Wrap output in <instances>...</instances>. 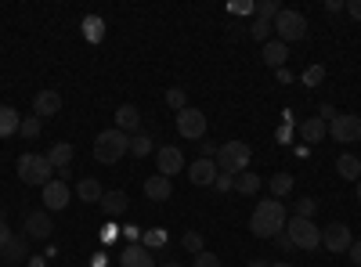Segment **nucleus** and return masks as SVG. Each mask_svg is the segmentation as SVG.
I'll return each instance as SVG.
<instances>
[{
	"label": "nucleus",
	"instance_id": "1",
	"mask_svg": "<svg viewBox=\"0 0 361 267\" xmlns=\"http://www.w3.org/2000/svg\"><path fill=\"white\" fill-rule=\"evenodd\" d=\"M286 206L279 199H264L257 202V210L250 217V231L257 235V239H279V235L286 231Z\"/></svg>",
	"mask_w": 361,
	"mask_h": 267
},
{
	"label": "nucleus",
	"instance_id": "2",
	"mask_svg": "<svg viewBox=\"0 0 361 267\" xmlns=\"http://www.w3.org/2000/svg\"><path fill=\"white\" fill-rule=\"evenodd\" d=\"M127 152H130V134H123V130L109 127V130H102V134L94 137V159H98L102 166L119 163Z\"/></svg>",
	"mask_w": 361,
	"mask_h": 267
},
{
	"label": "nucleus",
	"instance_id": "3",
	"mask_svg": "<svg viewBox=\"0 0 361 267\" xmlns=\"http://www.w3.org/2000/svg\"><path fill=\"white\" fill-rule=\"evenodd\" d=\"M250 159H253V148L246 141H224L217 148V156H214L217 170L228 173V177H238L243 170H250Z\"/></svg>",
	"mask_w": 361,
	"mask_h": 267
},
{
	"label": "nucleus",
	"instance_id": "4",
	"mask_svg": "<svg viewBox=\"0 0 361 267\" xmlns=\"http://www.w3.org/2000/svg\"><path fill=\"white\" fill-rule=\"evenodd\" d=\"M18 181L22 185H33V188H44V185H51L54 181V166L47 163V156H40V152H25V156H18Z\"/></svg>",
	"mask_w": 361,
	"mask_h": 267
},
{
	"label": "nucleus",
	"instance_id": "5",
	"mask_svg": "<svg viewBox=\"0 0 361 267\" xmlns=\"http://www.w3.org/2000/svg\"><path fill=\"white\" fill-rule=\"evenodd\" d=\"M286 239L293 242V249H318L322 246V228L307 217H293V221H286Z\"/></svg>",
	"mask_w": 361,
	"mask_h": 267
},
{
	"label": "nucleus",
	"instance_id": "6",
	"mask_svg": "<svg viewBox=\"0 0 361 267\" xmlns=\"http://www.w3.org/2000/svg\"><path fill=\"white\" fill-rule=\"evenodd\" d=\"M271 25H275V33H279V40H282L286 47H289V44H300V40L307 37V18L300 15V11H289V8H282L279 18L271 22Z\"/></svg>",
	"mask_w": 361,
	"mask_h": 267
},
{
	"label": "nucleus",
	"instance_id": "7",
	"mask_svg": "<svg viewBox=\"0 0 361 267\" xmlns=\"http://www.w3.org/2000/svg\"><path fill=\"white\" fill-rule=\"evenodd\" d=\"M173 127H177V134L185 137V141H202V134H206V112L202 108H192V105L180 108Z\"/></svg>",
	"mask_w": 361,
	"mask_h": 267
},
{
	"label": "nucleus",
	"instance_id": "8",
	"mask_svg": "<svg viewBox=\"0 0 361 267\" xmlns=\"http://www.w3.org/2000/svg\"><path fill=\"white\" fill-rule=\"evenodd\" d=\"M329 137L340 141V144H354V141H361V116H354V112H340L336 120L329 123Z\"/></svg>",
	"mask_w": 361,
	"mask_h": 267
},
{
	"label": "nucleus",
	"instance_id": "9",
	"mask_svg": "<svg viewBox=\"0 0 361 267\" xmlns=\"http://www.w3.org/2000/svg\"><path fill=\"white\" fill-rule=\"evenodd\" d=\"M322 242H325V249H329V253H347V249H350V242H354V235H350V228H347L343 221H333V224H325Z\"/></svg>",
	"mask_w": 361,
	"mask_h": 267
},
{
	"label": "nucleus",
	"instance_id": "10",
	"mask_svg": "<svg viewBox=\"0 0 361 267\" xmlns=\"http://www.w3.org/2000/svg\"><path fill=\"white\" fill-rule=\"evenodd\" d=\"M40 192H44V210H47V213H51V210H66V206L73 202V188L62 181V177H54V181L44 185Z\"/></svg>",
	"mask_w": 361,
	"mask_h": 267
},
{
	"label": "nucleus",
	"instance_id": "11",
	"mask_svg": "<svg viewBox=\"0 0 361 267\" xmlns=\"http://www.w3.org/2000/svg\"><path fill=\"white\" fill-rule=\"evenodd\" d=\"M156 166H159L163 177H173V173L185 170L188 163H185V152H180V144H163L159 152H156Z\"/></svg>",
	"mask_w": 361,
	"mask_h": 267
},
{
	"label": "nucleus",
	"instance_id": "12",
	"mask_svg": "<svg viewBox=\"0 0 361 267\" xmlns=\"http://www.w3.org/2000/svg\"><path fill=\"white\" fill-rule=\"evenodd\" d=\"M51 231H54V224H51V213L47 210H37V213H29L25 217V239H51Z\"/></svg>",
	"mask_w": 361,
	"mask_h": 267
},
{
	"label": "nucleus",
	"instance_id": "13",
	"mask_svg": "<svg viewBox=\"0 0 361 267\" xmlns=\"http://www.w3.org/2000/svg\"><path fill=\"white\" fill-rule=\"evenodd\" d=\"M217 163L214 159H195L192 166H188V181L192 185H199V188H206V185H214L217 181Z\"/></svg>",
	"mask_w": 361,
	"mask_h": 267
},
{
	"label": "nucleus",
	"instance_id": "14",
	"mask_svg": "<svg viewBox=\"0 0 361 267\" xmlns=\"http://www.w3.org/2000/svg\"><path fill=\"white\" fill-rule=\"evenodd\" d=\"M58 112H62V94H58V91H40L33 98V116H40V120L58 116Z\"/></svg>",
	"mask_w": 361,
	"mask_h": 267
},
{
	"label": "nucleus",
	"instance_id": "15",
	"mask_svg": "<svg viewBox=\"0 0 361 267\" xmlns=\"http://www.w3.org/2000/svg\"><path fill=\"white\" fill-rule=\"evenodd\" d=\"M25 253H29V239H25V235H11V239L0 246V260H4V263H22Z\"/></svg>",
	"mask_w": 361,
	"mask_h": 267
},
{
	"label": "nucleus",
	"instance_id": "16",
	"mask_svg": "<svg viewBox=\"0 0 361 267\" xmlns=\"http://www.w3.org/2000/svg\"><path fill=\"white\" fill-rule=\"evenodd\" d=\"M119 263H123V267H156V260H152V249H145L141 242H134V246H123V256H119Z\"/></svg>",
	"mask_w": 361,
	"mask_h": 267
},
{
	"label": "nucleus",
	"instance_id": "17",
	"mask_svg": "<svg viewBox=\"0 0 361 267\" xmlns=\"http://www.w3.org/2000/svg\"><path fill=\"white\" fill-rule=\"evenodd\" d=\"M260 58H264V66H267V69H275V73H279V69H286L289 47H286L282 40H267V44H264V54H260Z\"/></svg>",
	"mask_w": 361,
	"mask_h": 267
},
{
	"label": "nucleus",
	"instance_id": "18",
	"mask_svg": "<svg viewBox=\"0 0 361 267\" xmlns=\"http://www.w3.org/2000/svg\"><path fill=\"white\" fill-rule=\"evenodd\" d=\"M47 163L54 166V173H66V170H69V163H73V144H69V141H58V144H51Z\"/></svg>",
	"mask_w": 361,
	"mask_h": 267
},
{
	"label": "nucleus",
	"instance_id": "19",
	"mask_svg": "<svg viewBox=\"0 0 361 267\" xmlns=\"http://www.w3.org/2000/svg\"><path fill=\"white\" fill-rule=\"evenodd\" d=\"M170 192H173V185H170V177H163V173H156V177H148V181H145V195L152 202H166Z\"/></svg>",
	"mask_w": 361,
	"mask_h": 267
},
{
	"label": "nucleus",
	"instance_id": "20",
	"mask_svg": "<svg viewBox=\"0 0 361 267\" xmlns=\"http://www.w3.org/2000/svg\"><path fill=\"white\" fill-rule=\"evenodd\" d=\"M137 127H141V112H137V105H119V108H116V130L130 134V130H137Z\"/></svg>",
	"mask_w": 361,
	"mask_h": 267
},
{
	"label": "nucleus",
	"instance_id": "21",
	"mask_svg": "<svg viewBox=\"0 0 361 267\" xmlns=\"http://www.w3.org/2000/svg\"><path fill=\"white\" fill-rule=\"evenodd\" d=\"M325 134H329V127H325V120H322V116H311V120H304V123H300V137H304L307 144H318Z\"/></svg>",
	"mask_w": 361,
	"mask_h": 267
},
{
	"label": "nucleus",
	"instance_id": "22",
	"mask_svg": "<svg viewBox=\"0 0 361 267\" xmlns=\"http://www.w3.org/2000/svg\"><path fill=\"white\" fill-rule=\"evenodd\" d=\"M127 195L123 192H105L102 195V210H105V217H123L127 213Z\"/></svg>",
	"mask_w": 361,
	"mask_h": 267
},
{
	"label": "nucleus",
	"instance_id": "23",
	"mask_svg": "<svg viewBox=\"0 0 361 267\" xmlns=\"http://www.w3.org/2000/svg\"><path fill=\"white\" fill-rule=\"evenodd\" d=\"M22 130V116L11 105H0V137H11Z\"/></svg>",
	"mask_w": 361,
	"mask_h": 267
},
{
	"label": "nucleus",
	"instance_id": "24",
	"mask_svg": "<svg viewBox=\"0 0 361 267\" xmlns=\"http://www.w3.org/2000/svg\"><path fill=\"white\" fill-rule=\"evenodd\" d=\"M336 170H340L343 181H361V159L350 156V152H343V156L336 159Z\"/></svg>",
	"mask_w": 361,
	"mask_h": 267
},
{
	"label": "nucleus",
	"instance_id": "25",
	"mask_svg": "<svg viewBox=\"0 0 361 267\" xmlns=\"http://www.w3.org/2000/svg\"><path fill=\"white\" fill-rule=\"evenodd\" d=\"M76 195L83 199V202H102V195H105V188L94 181V177H83V181L76 185Z\"/></svg>",
	"mask_w": 361,
	"mask_h": 267
},
{
	"label": "nucleus",
	"instance_id": "26",
	"mask_svg": "<svg viewBox=\"0 0 361 267\" xmlns=\"http://www.w3.org/2000/svg\"><path fill=\"white\" fill-rule=\"evenodd\" d=\"M235 192H243V195H257L260 192V177L257 173H250V170H243L235 177Z\"/></svg>",
	"mask_w": 361,
	"mask_h": 267
},
{
	"label": "nucleus",
	"instance_id": "27",
	"mask_svg": "<svg viewBox=\"0 0 361 267\" xmlns=\"http://www.w3.org/2000/svg\"><path fill=\"white\" fill-rule=\"evenodd\" d=\"M83 37H87L90 44H98V40L105 37V22H102L98 15H87V18H83Z\"/></svg>",
	"mask_w": 361,
	"mask_h": 267
},
{
	"label": "nucleus",
	"instance_id": "28",
	"mask_svg": "<svg viewBox=\"0 0 361 267\" xmlns=\"http://www.w3.org/2000/svg\"><path fill=\"white\" fill-rule=\"evenodd\" d=\"M253 11H257V18H260V22H275V18H279V11H282V4H279V0H257Z\"/></svg>",
	"mask_w": 361,
	"mask_h": 267
},
{
	"label": "nucleus",
	"instance_id": "29",
	"mask_svg": "<svg viewBox=\"0 0 361 267\" xmlns=\"http://www.w3.org/2000/svg\"><path fill=\"white\" fill-rule=\"evenodd\" d=\"M267 188H271V195H275V199L289 195V192H293V173H275V177L267 181Z\"/></svg>",
	"mask_w": 361,
	"mask_h": 267
},
{
	"label": "nucleus",
	"instance_id": "30",
	"mask_svg": "<svg viewBox=\"0 0 361 267\" xmlns=\"http://www.w3.org/2000/svg\"><path fill=\"white\" fill-rule=\"evenodd\" d=\"M141 246H145V249H163V246H166V231H163V228L145 231V235H141Z\"/></svg>",
	"mask_w": 361,
	"mask_h": 267
},
{
	"label": "nucleus",
	"instance_id": "31",
	"mask_svg": "<svg viewBox=\"0 0 361 267\" xmlns=\"http://www.w3.org/2000/svg\"><path fill=\"white\" fill-rule=\"evenodd\" d=\"M130 156H137V159L152 156V137H148V134H137V137H130Z\"/></svg>",
	"mask_w": 361,
	"mask_h": 267
},
{
	"label": "nucleus",
	"instance_id": "32",
	"mask_svg": "<svg viewBox=\"0 0 361 267\" xmlns=\"http://www.w3.org/2000/svg\"><path fill=\"white\" fill-rule=\"evenodd\" d=\"M44 130V120H40V116H22V137H37Z\"/></svg>",
	"mask_w": 361,
	"mask_h": 267
},
{
	"label": "nucleus",
	"instance_id": "33",
	"mask_svg": "<svg viewBox=\"0 0 361 267\" xmlns=\"http://www.w3.org/2000/svg\"><path fill=\"white\" fill-rule=\"evenodd\" d=\"M166 105H170L173 112H180V108H188V98H185V87H170V91H166Z\"/></svg>",
	"mask_w": 361,
	"mask_h": 267
},
{
	"label": "nucleus",
	"instance_id": "34",
	"mask_svg": "<svg viewBox=\"0 0 361 267\" xmlns=\"http://www.w3.org/2000/svg\"><path fill=\"white\" fill-rule=\"evenodd\" d=\"M271 33H275V25H271V22H260V18H257V22L250 25V37H253V40H260V44H267V37H271Z\"/></svg>",
	"mask_w": 361,
	"mask_h": 267
},
{
	"label": "nucleus",
	"instance_id": "35",
	"mask_svg": "<svg viewBox=\"0 0 361 267\" xmlns=\"http://www.w3.org/2000/svg\"><path fill=\"white\" fill-rule=\"evenodd\" d=\"M180 246H185L188 253H195V256H199V253H202V235H199V231H188L185 239H180Z\"/></svg>",
	"mask_w": 361,
	"mask_h": 267
},
{
	"label": "nucleus",
	"instance_id": "36",
	"mask_svg": "<svg viewBox=\"0 0 361 267\" xmlns=\"http://www.w3.org/2000/svg\"><path fill=\"white\" fill-rule=\"evenodd\" d=\"M314 210H318V202H314L311 195H304V199L296 202V217H307V221H311V217H314Z\"/></svg>",
	"mask_w": 361,
	"mask_h": 267
},
{
	"label": "nucleus",
	"instance_id": "37",
	"mask_svg": "<svg viewBox=\"0 0 361 267\" xmlns=\"http://www.w3.org/2000/svg\"><path fill=\"white\" fill-rule=\"evenodd\" d=\"M300 80H304V87H318L322 80H325V66H311L304 76H300Z\"/></svg>",
	"mask_w": 361,
	"mask_h": 267
},
{
	"label": "nucleus",
	"instance_id": "38",
	"mask_svg": "<svg viewBox=\"0 0 361 267\" xmlns=\"http://www.w3.org/2000/svg\"><path fill=\"white\" fill-rule=\"evenodd\" d=\"M192 267H221V256H217V253H206V249H202V253L195 256V263H192Z\"/></svg>",
	"mask_w": 361,
	"mask_h": 267
},
{
	"label": "nucleus",
	"instance_id": "39",
	"mask_svg": "<svg viewBox=\"0 0 361 267\" xmlns=\"http://www.w3.org/2000/svg\"><path fill=\"white\" fill-rule=\"evenodd\" d=\"M214 188H221V192L235 188V177H228V173H217V181H214Z\"/></svg>",
	"mask_w": 361,
	"mask_h": 267
},
{
	"label": "nucleus",
	"instance_id": "40",
	"mask_svg": "<svg viewBox=\"0 0 361 267\" xmlns=\"http://www.w3.org/2000/svg\"><path fill=\"white\" fill-rule=\"evenodd\" d=\"M343 11H347V15H350L354 22H361V0H350V4H347Z\"/></svg>",
	"mask_w": 361,
	"mask_h": 267
},
{
	"label": "nucleus",
	"instance_id": "41",
	"mask_svg": "<svg viewBox=\"0 0 361 267\" xmlns=\"http://www.w3.org/2000/svg\"><path fill=\"white\" fill-rule=\"evenodd\" d=\"M347 253H350L354 267H361V239H357V242H350V249H347Z\"/></svg>",
	"mask_w": 361,
	"mask_h": 267
},
{
	"label": "nucleus",
	"instance_id": "42",
	"mask_svg": "<svg viewBox=\"0 0 361 267\" xmlns=\"http://www.w3.org/2000/svg\"><path fill=\"white\" fill-rule=\"evenodd\" d=\"M318 116H322V120H329V123H333V120H336V116H340V112H336L333 105H322V112H318Z\"/></svg>",
	"mask_w": 361,
	"mask_h": 267
},
{
	"label": "nucleus",
	"instance_id": "43",
	"mask_svg": "<svg viewBox=\"0 0 361 267\" xmlns=\"http://www.w3.org/2000/svg\"><path fill=\"white\" fill-rule=\"evenodd\" d=\"M228 11H231V15H250V11H253V4H231Z\"/></svg>",
	"mask_w": 361,
	"mask_h": 267
},
{
	"label": "nucleus",
	"instance_id": "44",
	"mask_svg": "<svg viewBox=\"0 0 361 267\" xmlns=\"http://www.w3.org/2000/svg\"><path fill=\"white\" fill-rule=\"evenodd\" d=\"M8 239H11V228H8V221H4V224H0V246H4Z\"/></svg>",
	"mask_w": 361,
	"mask_h": 267
},
{
	"label": "nucleus",
	"instance_id": "45",
	"mask_svg": "<svg viewBox=\"0 0 361 267\" xmlns=\"http://www.w3.org/2000/svg\"><path fill=\"white\" fill-rule=\"evenodd\" d=\"M325 8H329V11H343L347 4H343V0H325Z\"/></svg>",
	"mask_w": 361,
	"mask_h": 267
},
{
	"label": "nucleus",
	"instance_id": "46",
	"mask_svg": "<svg viewBox=\"0 0 361 267\" xmlns=\"http://www.w3.org/2000/svg\"><path fill=\"white\" fill-rule=\"evenodd\" d=\"M127 239H130V246L141 239V228H127Z\"/></svg>",
	"mask_w": 361,
	"mask_h": 267
},
{
	"label": "nucleus",
	"instance_id": "47",
	"mask_svg": "<svg viewBox=\"0 0 361 267\" xmlns=\"http://www.w3.org/2000/svg\"><path fill=\"white\" fill-rule=\"evenodd\" d=\"M250 267H271V263H264V260H250Z\"/></svg>",
	"mask_w": 361,
	"mask_h": 267
},
{
	"label": "nucleus",
	"instance_id": "48",
	"mask_svg": "<svg viewBox=\"0 0 361 267\" xmlns=\"http://www.w3.org/2000/svg\"><path fill=\"white\" fill-rule=\"evenodd\" d=\"M159 267H180V263H177V260H163Z\"/></svg>",
	"mask_w": 361,
	"mask_h": 267
},
{
	"label": "nucleus",
	"instance_id": "49",
	"mask_svg": "<svg viewBox=\"0 0 361 267\" xmlns=\"http://www.w3.org/2000/svg\"><path fill=\"white\" fill-rule=\"evenodd\" d=\"M271 267H293V263H286V260H279V263H271Z\"/></svg>",
	"mask_w": 361,
	"mask_h": 267
},
{
	"label": "nucleus",
	"instance_id": "50",
	"mask_svg": "<svg viewBox=\"0 0 361 267\" xmlns=\"http://www.w3.org/2000/svg\"><path fill=\"white\" fill-rule=\"evenodd\" d=\"M0 224H4V206H0Z\"/></svg>",
	"mask_w": 361,
	"mask_h": 267
},
{
	"label": "nucleus",
	"instance_id": "51",
	"mask_svg": "<svg viewBox=\"0 0 361 267\" xmlns=\"http://www.w3.org/2000/svg\"><path fill=\"white\" fill-rule=\"evenodd\" d=\"M357 202H361V181H357Z\"/></svg>",
	"mask_w": 361,
	"mask_h": 267
}]
</instances>
